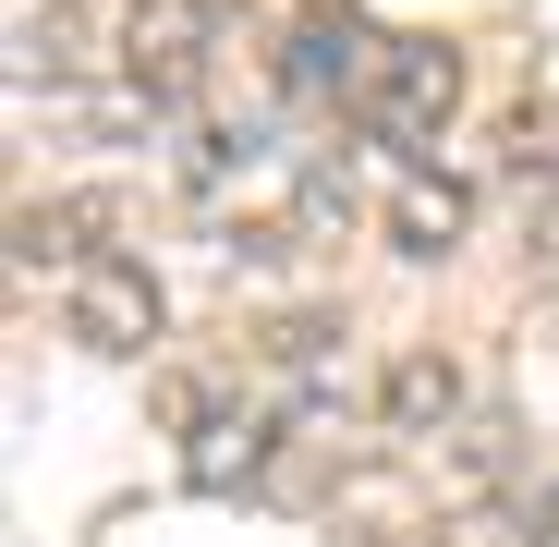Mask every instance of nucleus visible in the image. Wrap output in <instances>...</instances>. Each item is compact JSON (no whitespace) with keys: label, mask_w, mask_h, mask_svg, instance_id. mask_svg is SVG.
Segmentation results:
<instances>
[{"label":"nucleus","mask_w":559,"mask_h":547,"mask_svg":"<svg viewBox=\"0 0 559 547\" xmlns=\"http://www.w3.org/2000/svg\"><path fill=\"white\" fill-rule=\"evenodd\" d=\"M378 61H390V37H365L353 13H293L280 25V98H305V110H329V98H378Z\"/></svg>","instance_id":"20e7f679"},{"label":"nucleus","mask_w":559,"mask_h":547,"mask_svg":"<svg viewBox=\"0 0 559 547\" xmlns=\"http://www.w3.org/2000/svg\"><path fill=\"white\" fill-rule=\"evenodd\" d=\"M13 73H25V85H37V73H49V85L85 73V25H73V13H13Z\"/></svg>","instance_id":"6e6552de"},{"label":"nucleus","mask_w":559,"mask_h":547,"mask_svg":"<svg viewBox=\"0 0 559 547\" xmlns=\"http://www.w3.org/2000/svg\"><path fill=\"white\" fill-rule=\"evenodd\" d=\"M535 523H547V535H559V487H547V511H535Z\"/></svg>","instance_id":"9d476101"},{"label":"nucleus","mask_w":559,"mask_h":547,"mask_svg":"<svg viewBox=\"0 0 559 547\" xmlns=\"http://www.w3.org/2000/svg\"><path fill=\"white\" fill-rule=\"evenodd\" d=\"M450 110H462V61H450L438 37H390L378 98H365V134L414 158V146H438V134H450Z\"/></svg>","instance_id":"7ed1b4c3"},{"label":"nucleus","mask_w":559,"mask_h":547,"mask_svg":"<svg viewBox=\"0 0 559 547\" xmlns=\"http://www.w3.org/2000/svg\"><path fill=\"white\" fill-rule=\"evenodd\" d=\"M390 231H402V255H450V231H462V182H414V195L390 207Z\"/></svg>","instance_id":"1a4fd4ad"},{"label":"nucleus","mask_w":559,"mask_h":547,"mask_svg":"<svg viewBox=\"0 0 559 547\" xmlns=\"http://www.w3.org/2000/svg\"><path fill=\"white\" fill-rule=\"evenodd\" d=\"M267 170H293V146H280L267 122H207L195 146H182V182H195V195H231V182H267Z\"/></svg>","instance_id":"423d86ee"},{"label":"nucleus","mask_w":559,"mask_h":547,"mask_svg":"<svg viewBox=\"0 0 559 547\" xmlns=\"http://www.w3.org/2000/svg\"><path fill=\"white\" fill-rule=\"evenodd\" d=\"M438 475H450V487H499V475H511V414H462V426L438 438Z\"/></svg>","instance_id":"0eeeda50"},{"label":"nucleus","mask_w":559,"mask_h":547,"mask_svg":"<svg viewBox=\"0 0 559 547\" xmlns=\"http://www.w3.org/2000/svg\"><path fill=\"white\" fill-rule=\"evenodd\" d=\"M207 49H219V13L207 0H134L122 13V85L146 110H182L207 85Z\"/></svg>","instance_id":"f03ea898"},{"label":"nucleus","mask_w":559,"mask_h":547,"mask_svg":"<svg viewBox=\"0 0 559 547\" xmlns=\"http://www.w3.org/2000/svg\"><path fill=\"white\" fill-rule=\"evenodd\" d=\"M378 414H390V438H426V450H438L462 414H475V390H462V365L426 341V353H402L390 378H378Z\"/></svg>","instance_id":"39448f33"},{"label":"nucleus","mask_w":559,"mask_h":547,"mask_svg":"<svg viewBox=\"0 0 559 547\" xmlns=\"http://www.w3.org/2000/svg\"><path fill=\"white\" fill-rule=\"evenodd\" d=\"M61 329L85 341V353H158V329H170V305H158V281H146V255H122V243H98L85 267H61Z\"/></svg>","instance_id":"f257e3e1"}]
</instances>
